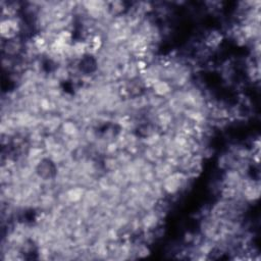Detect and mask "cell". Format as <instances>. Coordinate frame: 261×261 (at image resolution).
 Wrapping results in <instances>:
<instances>
[{
	"label": "cell",
	"mask_w": 261,
	"mask_h": 261,
	"mask_svg": "<svg viewBox=\"0 0 261 261\" xmlns=\"http://www.w3.org/2000/svg\"><path fill=\"white\" fill-rule=\"evenodd\" d=\"M23 24L20 18L17 17H4L0 23V34L3 41L12 40L21 37Z\"/></svg>",
	"instance_id": "6da1fadb"
}]
</instances>
